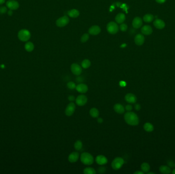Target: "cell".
Returning a JSON list of instances; mask_svg holds the SVG:
<instances>
[{"instance_id":"obj_1","label":"cell","mask_w":175,"mask_h":174,"mask_svg":"<svg viewBox=\"0 0 175 174\" xmlns=\"http://www.w3.org/2000/svg\"><path fill=\"white\" fill-rule=\"evenodd\" d=\"M124 119L125 122L131 126H137L139 123L137 115L133 112H128L125 113Z\"/></svg>"},{"instance_id":"obj_2","label":"cell","mask_w":175,"mask_h":174,"mask_svg":"<svg viewBox=\"0 0 175 174\" xmlns=\"http://www.w3.org/2000/svg\"><path fill=\"white\" fill-rule=\"evenodd\" d=\"M81 160L83 164L90 165L93 164L94 158L91 154L88 152H83L81 154Z\"/></svg>"},{"instance_id":"obj_3","label":"cell","mask_w":175,"mask_h":174,"mask_svg":"<svg viewBox=\"0 0 175 174\" xmlns=\"http://www.w3.org/2000/svg\"><path fill=\"white\" fill-rule=\"evenodd\" d=\"M18 38L23 42L27 41L31 37V33L27 29H22L18 33Z\"/></svg>"},{"instance_id":"obj_4","label":"cell","mask_w":175,"mask_h":174,"mask_svg":"<svg viewBox=\"0 0 175 174\" xmlns=\"http://www.w3.org/2000/svg\"><path fill=\"white\" fill-rule=\"evenodd\" d=\"M124 163V159L121 157H116L115 158L111 163V166L113 169L114 170H119Z\"/></svg>"},{"instance_id":"obj_5","label":"cell","mask_w":175,"mask_h":174,"mask_svg":"<svg viewBox=\"0 0 175 174\" xmlns=\"http://www.w3.org/2000/svg\"><path fill=\"white\" fill-rule=\"evenodd\" d=\"M107 29L110 34H115L118 32L119 27L116 23L114 22H111L108 23L107 26Z\"/></svg>"},{"instance_id":"obj_6","label":"cell","mask_w":175,"mask_h":174,"mask_svg":"<svg viewBox=\"0 0 175 174\" xmlns=\"http://www.w3.org/2000/svg\"><path fill=\"white\" fill-rule=\"evenodd\" d=\"M69 23V19L67 16H62L56 21V25L57 27H64L67 25Z\"/></svg>"},{"instance_id":"obj_7","label":"cell","mask_w":175,"mask_h":174,"mask_svg":"<svg viewBox=\"0 0 175 174\" xmlns=\"http://www.w3.org/2000/svg\"><path fill=\"white\" fill-rule=\"evenodd\" d=\"M76 103L78 106H82L86 105V104L88 102V98L87 97L83 94H81L79 95L76 99H75Z\"/></svg>"},{"instance_id":"obj_8","label":"cell","mask_w":175,"mask_h":174,"mask_svg":"<svg viewBox=\"0 0 175 174\" xmlns=\"http://www.w3.org/2000/svg\"><path fill=\"white\" fill-rule=\"evenodd\" d=\"M6 6L10 10H17L19 8L20 4L16 1L9 0L6 2Z\"/></svg>"},{"instance_id":"obj_9","label":"cell","mask_w":175,"mask_h":174,"mask_svg":"<svg viewBox=\"0 0 175 174\" xmlns=\"http://www.w3.org/2000/svg\"><path fill=\"white\" fill-rule=\"evenodd\" d=\"M75 108H76L75 105L73 102H71V103H70L67 106L65 109L66 115L68 117L72 115L75 111Z\"/></svg>"},{"instance_id":"obj_10","label":"cell","mask_w":175,"mask_h":174,"mask_svg":"<svg viewBox=\"0 0 175 174\" xmlns=\"http://www.w3.org/2000/svg\"><path fill=\"white\" fill-rule=\"evenodd\" d=\"M71 70L76 76H80L82 72V68L77 63H73L71 66Z\"/></svg>"},{"instance_id":"obj_11","label":"cell","mask_w":175,"mask_h":174,"mask_svg":"<svg viewBox=\"0 0 175 174\" xmlns=\"http://www.w3.org/2000/svg\"><path fill=\"white\" fill-rule=\"evenodd\" d=\"M95 160L96 163L100 165H104L107 164L108 161L107 158L106 156L102 155L97 156Z\"/></svg>"},{"instance_id":"obj_12","label":"cell","mask_w":175,"mask_h":174,"mask_svg":"<svg viewBox=\"0 0 175 174\" xmlns=\"http://www.w3.org/2000/svg\"><path fill=\"white\" fill-rule=\"evenodd\" d=\"M76 89L81 94H85L88 91V87L85 84L80 83L76 86Z\"/></svg>"},{"instance_id":"obj_13","label":"cell","mask_w":175,"mask_h":174,"mask_svg":"<svg viewBox=\"0 0 175 174\" xmlns=\"http://www.w3.org/2000/svg\"><path fill=\"white\" fill-rule=\"evenodd\" d=\"M125 100L129 103L133 104L135 103L137 101V98L134 94L129 93L126 94L125 96Z\"/></svg>"},{"instance_id":"obj_14","label":"cell","mask_w":175,"mask_h":174,"mask_svg":"<svg viewBox=\"0 0 175 174\" xmlns=\"http://www.w3.org/2000/svg\"><path fill=\"white\" fill-rule=\"evenodd\" d=\"M79 157H80L79 153L77 152H73L69 155L68 160L71 163H74L79 160Z\"/></svg>"},{"instance_id":"obj_15","label":"cell","mask_w":175,"mask_h":174,"mask_svg":"<svg viewBox=\"0 0 175 174\" xmlns=\"http://www.w3.org/2000/svg\"><path fill=\"white\" fill-rule=\"evenodd\" d=\"M144 37L141 34H138L135 36L134 41L136 44L137 46L142 45L144 42Z\"/></svg>"},{"instance_id":"obj_16","label":"cell","mask_w":175,"mask_h":174,"mask_svg":"<svg viewBox=\"0 0 175 174\" xmlns=\"http://www.w3.org/2000/svg\"><path fill=\"white\" fill-rule=\"evenodd\" d=\"M101 29L98 26L94 25L90 28L89 29V33L92 35H96L100 33Z\"/></svg>"},{"instance_id":"obj_17","label":"cell","mask_w":175,"mask_h":174,"mask_svg":"<svg viewBox=\"0 0 175 174\" xmlns=\"http://www.w3.org/2000/svg\"><path fill=\"white\" fill-rule=\"evenodd\" d=\"M133 27L135 29L140 28L142 25V20L140 17H136L132 22Z\"/></svg>"},{"instance_id":"obj_18","label":"cell","mask_w":175,"mask_h":174,"mask_svg":"<svg viewBox=\"0 0 175 174\" xmlns=\"http://www.w3.org/2000/svg\"><path fill=\"white\" fill-rule=\"evenodd\" d=\"M141 32L144 35H150L153 33L152 28L149 25H145L141 28Z\"/></svg>"},{"instance_id":"obj_19","label":"cell","mask_w":175,"mask_h":174,"mask_svg":"<svg viewBox=\"0 0 175 174\" xmlns=\"http://www.w3.org/2000/svg\"><path fill=\"white\" fill-rule=\"evenodd\" d=\"M154 25L157 29H162L165 27V23L161 20L156 19L154 22Z\"/></svg>"},{"instance_id":"obj_20","label":"cell","mask_w":175,"mask_h":174,"mask_svg":"<svg viewBox=\"0 0 175 174\" xmlns=\"http://www.w3.org/2000/svg\"><path fill=\"white\" fill-rule=\"evenodd\" d=\"M114 110L116 113L118 114H122L125 111L124 107L123 106V105H122L121 104H119V103H117L114 105Z\"/></svg>"},{"instance_id":"obj_21","label":"cell","mask_w":175,"mask_h":174,"mask_svg":"<svg viewBox=\"0 0 175 174\" xmlns=\"http://www.w3.org/2000/svg\"><path fill=\"white\" fill-rule=\"evenodd\" d=\"M125 20V16L124 14L119 13L115 17V21L118 24L123 23Z\"/></svg>"},{"instance_id":"obj_22","label":"cell","mask_w":175,"mask_h":174,"mask_svg":"<svg viewBox=\"0 0 175 174\" xmlns=\"http://www.w3.org/2000/svg\"><path fill=\"white\" fill-rule=\"evenodd\" d=\"M67 14L70 17L72 18H76L80 15V12L79 11V10L75 9H73L68 11Z\"/></svg>"},{"instance_id":"obj_23","label":"cell","mask_w":175,"mask_h":174,"mask_svg":"<svg viewBox=\"0 0 175 174\" xmlns=\"http://www.w3.org/2000/svg\"><path fill=\"white\" fill-rule=\"evenodd\" d=\"M25 49L28 52H32L34 49V46L33 43L30 41H28L25 45Z\"/></svg>"},{"instance_id":"obj_24","label":"cell","mask_w":175,"mask_h":174,"mask_svg":"<svg viewBox=\"0 0 175 174\" xmlns=\"http://www.w3.org/2000/svg\"><path fill=\"white\" fill-rule=\"evenodd\" d=\"M90 114L93 118H97L99 115V112L96 108H92L90 110Z\"/></svg>"},{"instance_id":"obj_25","label":"cell","mask_w":175,"mask_h":174,"mask_svg":"<svg viewBox=\"0 0 175 174\" xmlns=\"http://www.w3.org/2000/svg\"><path fill=\"white\" fill-rule=\"evenodd\" d=\"M159 171L162 174H170L171 172V169L166 165H161L159 168Z\"/></svg>"},{"instance_id":"obj_26","label":"cell","mask_w":175,"mask_h":174,"mask_svg":"<svg viewBox=\"0 0 175 174\" xmlns=\"http://www.w3.org/2000/svg\"><path fill=\"white\" fill-rule=\"evenodd\" d=\"M154 16L150 14H146L143 16V21L146 23H150L154 20Z\"/></svg>"},{"instance_id":"obj_27","label":"cell","mask_w":175,"mask_h":174,"mask_svg":"<svg viewBox=\"0 0 175 174\" xmlns=\"http://www.w3.org/2000/svg\"><path fill=\"white\" fill-rule=\"evenodd\" d=\"M144 129L147 132H152L154 130V127L153 125L149 123H147L144 125Z\"/></svg>"},{"instance_id":"obj_28","label":"cell","mask_w":175,"mask_h":174,"mask_svg":"<svg viewBox=\"0 0 175 174\" xmlns=\"http://www.w3.org/2000/svg\"><path fill=\"white\" fill-rule=\"evenodd\" d=\"M83 173L85 174H95L96 172L94 169L91 167H88L83 170Z\"/></svg>"},{"instance_id":"obj_29","label":"cell","mask_w":175,"mask_h":174,"mask_svg":"<svg viewBox=\"0 0 175 174\" xmlns=\"http://www.w3.org/2000/svg\"><path fill=\"white\" fill-rule=\"evenodd\" d=\"M141 169L142 172H143L144 173H148L150 170V166L148 163L144 162L141 164Z\"/></svg>"},{"instance_id":"obj_30","label":"cell","mask_w":175,"mask_h":174,"mask_svg":"<svg viewBox=\"0 0 175 174\" xmlns=\"http://www.w3.org/2000/svg\"><path fill=\"white\" fill-rule=\"evenodd\" d=\"M91 61L89 59H85L81 62V66L82 68L86 69L91 66Z\"/></svg>"},{"instance_id":"obj_31","label":"cell","mask_w":175,"mask_h":174,"mask_svg":"<svg viewBox=\"0 0 175 174\" xmlns=\"http://www.w3.org/2000/svg\"><path fill=\"white\" fill-rule=\"evenodd\" d=\"M74 147L75 150L77 151H80L82 147V143L80 140H77L74 145Z\"/></svg>"},{"instance_id":"obj_32","label":"cell","mask_w":175,"mask_h":174,"mask_svg":"<svg viewBox=\"0 0 175 174\" xmlns=\"http://www.w3.org/2000/svg\"><path fill=\"white\" fill-rule=\"evenodd\" d=\"M67 86L68 88L70 89H74L75 88H76V86L75 85V83L73 81H70L68 82Z\"/></svg>"},{"instance_id":"obj_33","label":"cell","mask_w":175,"mask_h":174,"mask_svg":"<svg viewBox=\"0 0 175 174\" xmlns=\"http://www.w3.org/2000/svg\"><path fill=\"white\" fill-rule=\"evenodd\" d=\"M89 38V35L88 33H85L81 37V42H86Z\"/></svg>"},{"instance_id":"obj_34","label":"cell","mask_w":175,"mask_h":174,"mask_svg":"<svg viewBox=\"0 0 175 174\" xmlns=\"http://www.w3.org/2000/svg\"><path fill=\"white\" fill-rule=\"evenodd\" d=\"M120 30H121V31H122V32H125V31H126V30H127V29H128V26H127V25L126 24H121V25H120Z\"/></svg>"},{"instance_id":"obj_35","label":"cell","mask_w":175,"mask_h":174,"mask_svg":"<svg viewBox=\"0 0 175 174\" xmlns=\"http://www.w3.org/2000/svg\"><path fill=\"white\" fill-rule=\"evenodd\" d=\"M7 11V8L6 7H0V14H5Z\"/></svg>"},{"instance_id":"obj_36","label":"cell","mask_w":175,"mask_h":174,"mask_svg":"<svg viewBox=\"0 0 175 174\" xmlns=\"http://www.w3.org/2000/svg\"><path fill=\"white\" fill-rule=\"evenodd\" d=\"M106 168L105 167H104V166H101V167H100L99 168V169H98V172L99 173H105V171H106Z\"/></svg>"},{"instance_id":"obj_37","label":"cell","mask_w":175,"mask_h":174,"mask_svg":"<svg viewBox=\"0 0 175 174\" xmlns=\"http://www.w3.org/2000/svg\"><path fill=\"white\" fill-rule=\"evenodd\" d=\"M68 100L70 102H73L75 100V98L74 95H70L69 96H68Z\"/></svg>"},{"instance_id":"obj_38","label":"cell","mask_w":175,"mask_h":174,"mask_svg":"<svg viewBox=\"0 0 175 174\" xmlns=\"http://www.w3.org/2000/svg\"><path fill=\"white\" fill-rule=\"evenodd\" d=\"M168 165L171 167H175V163L172 160H169L167 161Z\"/></svg>"},{"instance_id":"obj_39","label":"cell","mask_w":175,"mask_h":174,"mask_svg":"<svg viewBox=\"0 0 175 174\" xmlns=\"http://www.w3.org/2000/svg\"><path fill=\"white\" fill-rule=\"evenodd\" d=\"M125 109L127 110V111H131L132 110V109H133V107H132V106L131 105H130V104H128V105H126V106H125Z\"/></svg>"},{"instance_id":"obj_40","label":"cell","mask_w":175,"mask_h":174,"mask_svg":"<svg viewBox=\"0 0 175 174\" xmlns=\"http://www.w3.org/2000/svg\"><path fill=\"white\" fill-rule=\"evenodd\" d=\"M135 108L137 111H139L141 109V106L139 104H135Z\"/></svg>"},{"instance_id":"obj_41","label":"cell","mask_w":175,"mask_h":174,"mask_svg":"<svg viewBox=\"0 0 175 174\" xmlns=\"http://www.w3.org/2000/svg\"><path fill=\"white\" fill-rule=\"evenodd\" d=\"M119 84H120V85L121 86H122V87H124V86H126V82H124V81H121V82H120V83H119Z\"/></svg>"},{"instance_id":"obj_42","label":"cell","mask_w":175,"mask_h":174,"mask_svg":"<svg viewBox=\"0 0 175 174\" xmlns=\"http://www.w3.org/2000/svg\"><path fill=\"white\" fill-rule=\"evenodd\" d=\"M166 0H156V1L158 3H159V4H162V3H164Z\"/></svg>"},{"instance_id":"obj_43","label":"cell","mask_w":175,"mask_h":174,"mask_svg":"<svg viewBox=\"0 0 175 174\" xmlns=\"http://www.w3.org/2000/svg\"><path fill=\"white\" fill-rule=\"evenodd\" d=\"M103 119L101 118H98V119H97V121H98V123H102V122H103Z\"/></svg>"},{"instance_id":"obj_44","label":"cell","mask_w":175,"mask_h":174,"mask_svg":"<svg viewBox=\"0 0 175 174\" xmlns=\"http://www.w3.org/2000/svg\"><path fill=\"white\" fill-rule=\"evenodd\" d=\"M144 172H141V171H136L134 173V174H143Z\"/></svg>"},{"instance_id":"obj_45","label":"cell","mask_w":175,"mask_h":174,"mask_svg":"<svg viewBox=\"0 0 175 174\" xmlns=\"http://www.w3.org/2000/svg\"><path fill=\"white\" fill-rule=\"evenodd\" d=\"M8 14L9 15H10V16L12 15H13V10L9 9V10L8 11Z\"/></svg>"},{"instance_id":"obj_46","label":"cell","mask_w":175,"mask_h":174,"mask_svg":"<svg viewBox=\"0 0 175 174\" xmlns=\"http://www.w3.org/2000/svg\"><path fill=\"white\" fill-rule=\"evenodd\" d=\"M5 0H0V5H2L5 3Z\"/></svg>"},{"instance_id":"obj_47","label":"cell","mask_w":175,"mask_h":174,"mask_svg":"<svg viewBox=\"0 0 175 174\" xmlns=\"http://www.w3.org/2000/svg\"><path fill=\"white\" fill-rule=\"evenodd\" d=\"M172 173L173 174H175V169H174L173 171V172H172Z\"/></svg>"},{"instance_id":"obj_48","label":"cell","mask_w":175,"mask_h":174,"mask_svg":"<svg viewBox=\"0 0 175 174\" xmlns=\"http://www.w3.org/2000/svg\"><path fill=\"white\" fill-rule=\"evenodd\" d=\"M154 174V173H152V172H150V173H148V174Z\"/></svg>"}]
</instances>
